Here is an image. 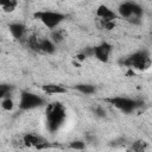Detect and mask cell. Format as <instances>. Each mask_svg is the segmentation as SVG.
<instances>
[{"instance_id": "e0dca14e", "label": "cell", "mask_w": 152, "mask_h": 152, "mask_svg": "<svg viewBox=\"0 0 152 152\" xmlns=\"http://www.w3.org/2000/svg\"><path fill=\"white\" fill-rule=\"evenodd\" d=\"M12 90V86L10 84H4V83H0V99L7 96V94Z\"/></svg>"}, {"instance_id": "44dd1931", "label": "cell", "mask_w": 152, "mask_h": 152, "mask_svg": "<svg viewBox=\"0 0 152 152\" xmlns=\"http://www.w3.org/2000/svg\"><path fill=\"white\" fill-rule=\"evenodd\" d=\"M93 110H94V113H95L97 116H100V118H104V116H106V110H104L101 106H96V107H94Z\"/></svg>"}, {"instance_id": "52a82bcc", "label": "cell", "mask_w": 152, "mask_h": 152, "mask_svg": "<svg viewBox=\"0 0 152 152\" xmlns=\"http://www.w3.org/2000/svg\"><path fill=\"white\" fill-rule=\"evenodd\" d=\"M110 51H112V45L103 42L100 45L94 48V56L101 62H108V57H109Z\"/></svg>"}, {"instance_id": "9c48e42d", "label": "cell", "mask_w": 152, "mask_h": 152, "mask_svg": "<svg viewBox=\"0 0 152 152\" xmlns=\"http://www.w3.org/2000/svg\"><path fill=\"white\" fill-rule=\"evenodd\" d=\"M96 14H97V17H100L101 20H103V21H114V20L116 19V14H115L112 10H109L107 6H103V5H101V6L97 8Z\"/></svg>"}, {"instance_id": "5bb4252c", "label": "cell", "mask_w": 152, "mask_h": 152, "mask_svg": "<svg viewBox=\"0 0 152 152\" xmlns=\"http://www.w3.org/2000/svg\"><path fill=\"white\" fill-rule=\"evenodd\" d=\"M18 2L14 0H0V6L5 12H12L17 7Z\"/></svg>"}, {"instance_id": "603a6c76", "label": "cell", "mask_w": 152, "mask_h": 152, "mask_svg": "<svg viewBox=\"0 0 152 152\" xmlns=\"http://www.w3.org/2000/svg\"><path fill=\"white\" fill-rule=\"evenodd\" d=\"M82 55H83L84 57L94 56V48H86V49L82 51Z\"/></svg>"}, {"instance_id": "cb8c5ba5", "label": "cell", "mask_w": 152, "mask_h": 152, "mask_svg": "<svg viewBox=\"0 0 152 152\" xmlns=\"http://www.w3.org/2000/svg\"><path fill=\"white\" fill-rule=\"evenodd\" d=\"M77 58H78V59H80V61H82V59H84V58H86V57H84V56H83V55H82V53H80V55H78V56H77Z\"/></svg>"}, {"instance_id": "7c38bea8", "label": "cell", "mask_w": 152, "mask_h": 152, "mask_svg": "<svg viewBox=\"0 0 152 152\" xmlns=\"http://www.w3.org/2000/svg\"><path fill=\"white\" fill-rule=\"evenodd\" d=\"M56 50L55 44L50 39H40V51L45 53H53Z\"/></svg>"}, {"instance_id": "7402d4cb", "label": "cell", "mask_w": 152, "mask_h": 152, "mask_svg": "<svg viewBox=\"0 0 152 152\" xmlns=\"http://www.w3.org/2000/svg\"><path fill=\"white\" fill-rule=\"evenodd\" d=\"M101 25L106 30H112V28H114L115 23L114 21H103V20H101Z\"/></svg>"}, {"instance_id": "ffe728a7", "label": "cell", "mask_w": 152, "mask_h": 152, "mask_svg": "<svg viewBox=\"0 0 152 152\" xmlns=\"http://www.w3.org/2000/svg\"><path fill=\"white\" fill-rule=\"evenodd\" d=\"M1 107H2L4 109H6V110H11V109L13 108V101H12L10 97H6V99L2 101Z\"/></svg>"}, {"instance_id": "7a4b0ae2", "label": "cell", "mask_w": 152, "mask_h": 152, "mask_svg": "<svg viewBox=\"0 0 152 152\" xmlns=\"http://www.w3.org/2000/svg\"><path fill=\"white\" fill-rule=\"evenodd\" d=\"M122 64L129 68L138 69V70H145L151 65L150 53L146 50L134 52L133 55L127 57L125 61H122Z\"/></svg>"}, {"instance_id": "277c9868", "label": "cell", "mask_w": 152, "mask_h": 152, "mask_svg": "<svg viewBox=\"0 0 152 152\" xmlns=\"http://www.w3.org/2000/svg\"><path fill=\"white\" fill-rule=\"evenodd\" d=\"M34 18L39 19L48 28H55L58 26L64 19L65 15L59 12H52V11H39L34 13Z\"/></svg>"}, {"instance_id": "6da1fadb", "label": "cell", "mask_w": 152, "mask_h": 152, "mask_svg": "<svg viewBox=\"0 0 152 152\" xmlns=\"http://www.w3.org/2000/svg\"><path fill=\"white\" fill-rule=\"evenodd\" d=\"M65 109L64 106L59 102H52L46 107V127L53 133L56 132L65 120Z\"/></svg>"}, {"instance_id": "3957f363", "label": "cell", "mask_w": 152, "mask_h": 152, "mask_svg": "<svg viewBox=\"0 0 152 152\" xmlns=\"http://www.w3.org/2000/svg\"><path fill=\"white\" fill-rule=\"evenodd\" d=\"M119 14L133 24H139L142 17V8L135 2H124L119 6Z\"/></svg>"}, {"instance_id": "ba28073f", "label": "cell", "mask_w": 152, "mask_h": 152, "mask_svg": "<svg viewBox=\"0 0 152 152\" xmlns=\"http://www.w3.org/2000/svg\"><path fill=\"white\" fill-rule=\"evenodd\" d=\"M24 142L26 146H33L37 148H45L49 146V144L45 139H43L42 137H38V135H34V134H26L24 137Z\"/></svg>"}, {"instance_id": "ac0fdd59", "label": "cell", "mask_w": 152, "mask_h": 152, "mask_svg": "<svg viewBox=\"0 0 152 152\" xmlns=\"http://www.w3.org/2000/svg\"><path fill=\"white\" fill-rule=\"evenodd\" d=\"M69 147L72 148V150H83L86 147V144L83 141H81V140H74V141L70 142Z\"/></svg>"}, {"instance_id": "d6986e66", "label": "cell", "mask_w": 152, "mask_h": 152, "mask_svg": "<svg viewBox=\"0 0 152 152\" xmlns=\"http://www.w3.org/2000/svg\"><path fill=\"white\" fill-rule=\"evenodd\" d=\"M52 43H61L63 40V36L58 32V31H53L51 33V39H50Z\"/></svg>"}, {"instance_id": "8fae6325", "label": "cell", "mask_w": 152, "mask_h": 152, "mask_svg": "<svg viewBox=\"0 0 152 152\" xmlns=\"http://www.w3.org/2000/svg\"><path fill=\"white\" fill-rule=\"evenodd\" d=\"M43 91L46 94H63L66 93V89L58 84H45L42 87Z\"/></svg>"}, {"instance_id": "8992f818", "label": "cell", "mask_w": 152, "mask_h": 152, "mask_svg": "<svg viewBox=\"0 0 152 152\" xmlns=\"http://www.w3.org/2000/svg\"><path fill=\"white\" fill-rule=\"evenodd\" d=\"M106 101L109 102V103H112L114 107H116L118 109H120L124 113H131L138 106H141L142 104L141 101H135V100H131L128 97H121V96L110 97V99H107Z\"/></svg>"}, {"instance_id": "4fadbf2b", "label": "cell", "mask_w": 152, "mask_h": 152, "mask_svg": "<svg viewBox=\"0 0 152 152\" xmlns=\"http://www.w3.org/2000/svg\"><path fill=\"white\" fill-rule=\"evenodd\" d=\"M74 88L76 90H78L80 93L86 94V95H90V94H94L96 91V88L91 84H76Z\"/></svg>"}, {"instance_id": "2e32d148", "label": "cell", "mask_w": 152, "mask_h": 152, "mask_svg": "<svg viewBox=\"0 0 152 152\" xmlns=\"http://www.w3.org/2000/svg\"><path fill=\"white\" fill-rule=\"evenodd\" d=\"M132 148L134 150V152H145L147 148V142L144 140H138V141L133 142Z\"/></svg>"}, {"instance_id": "30bf717a", "label": "cell", "mask_w": 152, "mask_h": 152, "mask_svg": "<svg viewBox=\"0 0 152 152\" xmlns=\"http://www.w3.org/2000/svg\"><path fill=\"white\" fill-rule=\"evenodd\" d=\"M10 28V32L12 33V36L15 38V39H20L23 38L24 33H25V26L20 23H13L8 26Z\"/></svg>"}, {"instance_id": "9a60e30c", "label": "cell", "mask_w": 152, "mask_h": 152, "mask_svg": "<svg viewBox=\"0 0 152 152\" xmlns=\"http://www.w3.org/2000/svg\"><path fill=\"white\" fill-rule=\"evenodd\" d=\"M27 45H28V48L32 49L33 51H37V52L40 51V39L37 38L36 36H31V37L27 39Z\"/></svg>"}, {"instance_id": "5b68a950", "label": "cell", "mask_w": 152, "mask_h": 152, "mask_svg": "<svg viewBox=\"0 0 152 152\" xmlns=\"http://www.w3.org/2000/svg\"><path fill=\"white\" fill-rule=\"evenodd\" d=\"M45 103L44 99L40 97L37 94L30 93V91H23L20 95V101H19V108L23 110H28L33 109L37 107H40Z\"/></svg>"}]
</instances>
